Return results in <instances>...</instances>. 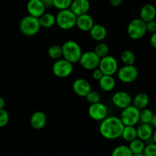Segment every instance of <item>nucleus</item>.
<instances>
[{
  "mask_svg": "<svg viewBox=\"0 0 156 156\" xmlns=\"http://www.w3.org/2000/svg\"><path fill=\"white\" fill-rule=\"evenodd\" d=\"M125 125L120 117L108 116L101 121L99 125V132L101 136L108 140H114L121 137L122 132Z\"/></svg>",
  "mask_w": 156,
  "mask_h": 156,
  "instance_id": "f257e3e1",
  "label": "nucleus"
},
{
  "mask_svg": "<svg viewBox=\"0 0 156 156\" xmlns=\"http://www.w3.org/2000/svg\"><path fill=\"white\" fill-rule=\"evenodd\" d=\"M62 58L72 64L79 62L82 54V47L73 40L66 41L62 45Z\"/></svg>",
  "mask_w": 156,
  "mask_h": 156,
  "instance_id": "f03ea898",
  "label": "nucleus"
},
{
  "mask_svg": "<svg viewBox=\"0 0 156 156\" xmlns=\"http://www.w3.org/2000/svg\"><path fill=\"white\" fill-rule=\"evenodd\" d=\"M41 24L37 18L26 15L19 23L20 32L27 37H32L36 35L41 30Z\"/></svg>",
  "mask_w": 156,
  "mask_h": 156,
  "instance_id": "7ed1b4c3",
  "label": "nucleus"
},
{
  "mask_svg": "<svg viewBox=\"0 0 156 156\" xmlns=\"http://www.w3.org/2000/svg\"><path fill=\"white\" fill-rule=\"evenodd\" d=\"M77 16L70 9L60 10L56 15V24L60 29L68 31L76 26Z\"/></svg>",
  "mask_w": 156,
  "mask_h": 156,
  "instance_id": "20e7f679",
  "label": "nucleus"
},
{
  "mask_svg": "<svg viewBox=\"0 0 156 156\" xmlns=\"http://www.w3.org/2000/svg\"><path fill=\"white\" fill-rule=\"evenodd\" d=\"M127 35L131 39L139 40L141 39L146 35V22L141 18H134L127 26Z\"/></svg>",
  "mask_w": 156,
  "mask_h": 156,
  "instance_id": "39448f33",
  "label": "nucleus"
},
{
  "mask_svg": "<svg viewBox=\"0 0 156 156\" xmlns=\"http://www.w3.org/2000/svg\"><path fill=\"white\" fill-rule=\"evenodd\" d=\"M140 110L133 105H130L122 110L120 119H121L125 126L126 125L135 126L140 122Z\"/></svg>",
  "mask_w": 156,
  "mask_h": 156,
  "instance_id": "423d86ee",
  "label": "nucleus"
},
{
  "mask_svg": "<svg viewBox=\"0 0 156 156\" xmlns=\"http://www.w3.org/2000/svg\"><path fill=\"white\" fill-rule=\"evenodd\" d=\"M52 71L57 77H68L73 72V64L64 58H60L53 63L52 66Z\"/></svg>",
  "mask_w": 156,
  "mask_h": 156,
  "instance_id": "0eeeda50",
  "label": "nucleus"
},
{
  "mask_svg": "<svg viewBox=\"0 0 156 156\" xmlns=\"http://www.w3.org/2000/svg\"><path fill=\"white\" fill-rule=\"evenodd\" d=\"M119 80L124 84H130L138 78V69L134 65H124L118 69L117 72Z\"/></svg>",
  "mask_w": 156,
  "mask_h": 156,
  "instance_id": "6e6552de",
  "label": "nucleus"
},
{
  "mask_svg": "<svg viewBox=\"0 0 156 156\" xmlns=\"http://www.w3.org/2000/svg\"><path fill=\"white\" fill-rule=\"evenodd\" d=\"M118 66L117 60L114 57L108 54L104 58H101L98 68L101 70L104 75L114 76L115 73H117V70H118Z\"/></svg>",
  "mask_w": 156,
  "mask_h": 156,
  "instance_id": "1a4fd4ad",
  "label": "nucleus"
},
{
  "mask_svg": "<svg viewBox=\"0 0 156 156\" xmlns=\"http://www.w3.org/2000/svg\"><path fill=\"white\" fill-rule=\"evenodd\" d=\"M101 58L98 56L94 50L82 52L79 59V64L82 68L88 70H93L98 68Z\"/></svg>",
  "mask_w": 156,
  "mask_h": 156,
  "instance_id": "9d476101",
  "label": "nucleus"
},
{
  "mask_svg": "<svg viewBox=\"0 0 156 156\" xmlns=\"http://www.w3.org/2000/svg\"><path fill=\"white\" fill-rule=\"evenodd\" d=\"M88 115L94 121H102L108 117V109L102 102L90 104L88 107Z\"/></svg>",
  "mask_w": 156,
  "mask_h": 156,
  "instance_id": "9b49d317",
  "label": "nucleus"
},
{
  "mask_svg": "<svg viewBox=\"0 0 156 156\" xmlns=\"http://www.w3.org/2000/svg\"><path fill=\"white\" fill-rule=\"evenodd\" d=\"M132 96L126 91H117L112 96L113 104L120 110H123L132 105Z\"/></svg>",
  "mask_w": 156,
  "mask_h": 156,
  "instance_id": "f8f14e48",
  "label": "nucleus"
},
{
  "mask_svg": "<svg viewBox=\"0 0 156 156\" xmlns=\"http://www.w3.org/2000/svg\"><path fill=\"white\" fill-rule=\"evenodd\" d=\"M73 90L76 95L81 97H85L91 90L90 83L84 78H78L73 82Z\"/></svg>",
  "mask_w": 156,
  "mask_h": 156,
  "instance_id": "ddd939ff",
  "label": "nucleus"
},
{
  "mask_svg": "<svg viewBox=\"0 0 156 156\" xmlns=\"http://www.w3.org/2000/svg\"><path fill=\"white\" fill-rule=\"evenodd\" d=\"M27 11L29 15L39 18L45 13L46 8L41 0H29L27 3Z\"/></svg>",
  "mask_w": 156,
  "mask_h": 156,
  "instance_id": "4468645a",
  "label": "nucleus"
},
{
  "mask_svg": "<svg viewBox=\"0 0 156 156\" xmlns=\"http://www.w3.org/2000/svg\"><path fill=\"white\" fill-rule=\"evenodd\" d=\"M90 6L89 0H73L69 9L76 16H79L88 13Z\"/></svg>",
  "mask_w": 156,
  "mask_h": 156,
  "instance_id": "2eb2a0df",
  "label": "nucleus"
},
{
  "mask_svg": "<svg viewBox=\"0 0 156 156\" xmlns=\"http://www.w3.org/2000/svg\"><path fill=\"white\" fill-rule=\"evenodd\" d=\"M94 24V19L89 14L86 13L77 16L76 18V24L78 28L84 32H89Z\"/></svg>",
  "mask_w": 156,
  "mask_h": 156,
  "instance_id": "dca6fc26",
  "label": "nucleus"
},
{
  "mask_svg": "<svg viewBox=\"0 0 156 156\" xmlns=\"http://www.w3.org/2000/svg\"><path fill=\"white\" fill-rule=\"evenodd\" d=\"M47 118L45 113L42 111H37L31 115L30 119V124L34 129H42L46 125Z\"/></svg>",
  "mask_w": 156,
  "mask_h": 156,
  "instance_id": "f3484780",
  "label": "nucleus"
},
{
  "mask_svg": "<svg viewBox=\"0 0 156 156\" xmlns=\"http://www.w3.org/2000/svg\"><path fill=\"white\" fill-rule=\"evenodd\" d=\"M137 138L144 142H147L152 139L153 135V128L150 124L141 123L136 128Z\"/></svg>",
  "mask_w": 156,
  "mask_h": 156,
  "instance_id": "a211bd4d",
  "label": "nucleus"
},
{
  "mask_svg": "<svg viewBox=\"0 0 156 156\" xmlns=\"http://www.w3.org/2000/svg\"><path fill=\"white\" fill-rule=\"evenodd\" d=\"M140 18L145 22L155 20L156 17V9L152 4H146L142 7L140 12Z\"/></svg>",
  "mask_w": 156,
  "mask_h": 156,
  "instance_id": "6ab92c4d",
  "label": "nucleus"
},
{
  "mask_svg": "<svg viewBox=\"0 0 156 156\" xmlns=\"http://www.w3.org/2000/svg\"><path fill=\"white\" fill-rule=\"evenodd\" d=\"M89 32L93 40L100 42L104 41L108 35L106 28L101 24H94Z\"/></svg>",
  "mask_w": 156,
  "mask_h": 156,
  "instance_id": "aec40b11",
  "label": "nucleus"
},
{
  "mask_svg": "<svg viewBox=\"0 0 156 156\" xmlns=\"http://www.w3.org/2000/svg\"><path fill=\"white\" fill-rule=\"evenodd\" d=\"M99 87L103 91L111 92L115 88L116 80L113 76L110 75H103L98 80Z\"/></svg>",
  "mask_w": 156,
  "mask_h": 156,
  "instance_id": "412c9836",
  "label": "nucleus"
},
{
  "mask_svg": "<svg viewBox=\"0 0 156 156\" xmlns=\"http://www.w3.org/2000/svg\"><path fill=\"white\" fill-rule=\"evenodd\" d=\"M134 106L140 110L147 108L149 103V96L146 93H140L134 96L133 102Z\"/></svg>",
  "mask_w": 156,
  "mask_h": 156,
  "instance_id": "4be33fe9",
  "label": "nucleus"
},
{
  "mask_svg": "<svg viewBox=\"0 0 156 156\" xmlns=\"http://www.w3.org/2000/svg\"><path fill=\"white\" fill-rule=\"evenodd\" d=\"M38 19L41 27L45 28H50L56 24V16L49 12L43 14Z\"/></svg>",
  "mask_w": 156,
  "mask_h": 156,
  "instance_id": "5701e85b",
  "label": "nucleus"
},
{
  "mask_svg": "<svg viewBox=\"0 0 156 156\" xmlns=\"http://www.w3.org/2000/svg\"><path fill=\"white\" fill-rule=\"evenodd\" d=\"M121 137L123 138V140L127 142H130L134 139H137L136 128L131 125H126L122 132Z\"/></svg>",
  "mask_w": 156,
  "mask_h": 156,
  "instance_id": "b1692460",
  "label": "nucleus"
},
{
  "mask_svg": "<svg viewBox=\"0 0 156 156\" xmlns=\"http://www.w3.org/2000/svg\"><path fill=\"white\" fill-rule=\"evenodd\" d=\"M130 151L133 154H138V153H143L146 147V143L144 141L141 140L140 139H136L133 141L129 142V145H128Z\"/></svg>",
  "mask_w": 156,
  "mask_h": 156,
  "instance_id": "393cba45",
  "label": "nucleus"
},
{
  "mask_svg": "<svg viewBox=\"0 0 156 156\" xmlns=\"http://www.w3.org/2000/svg\"><path fill=\"white\" fill-rule=\"evenodd\" d=\"M120 60L124 65H134L136 62V55L132 50H125L120 54Z\"/></svg>",
  "mask_w": 156,
  "mask_h": 156,
  "instance_id": "a878e982",
  "label": "nucleus"
},
{
  "mask_svg": "<svg viewBox=\"0 0 156 156\" xmlns=\"http://www.w3.org/2000/svg\"><path fill=\"white\" fill-rule=\"evenodd\" d=\"M49 57L53 60H59L62 58V46H59L58 44H53L49 47L47 50Z\"/></svg>",
  "mask_w": 156,
  "mask_h": 156,
  "instance_id": "bb28decb",
  "label": "nucleus"
},
{
  "mask_svg": "<svg viewBox=\"0 0 156 156\" xmlns=\"http://www.w3.org/2000/svg\"><path fill=\"white\" fill-rule=\"evenodd\" d=\"M133 153L127 145H120L114 148L111 156H132Z\"/></svg>",
  "mask_w": 156,
  "mask_h": 156,
  "instance_id": "cd10ccee",
  "label": "nucleus"
},
{
  "mask_svg": "<svg viewBox=\"0 0 156 156\" xmlns=\"http://www.w3.org/2000/svg\"><path fill=\"white\" fill-rule=\"evenodd\" d=\"M94 51L100 58H104L109 54V47L104 42H99L94 47Z\"/></svg>",
  "mask_w": 156,
  "mask_h": 156,
  "instance_id": "c85d7f7f",
  "label": "nucleus"
},
{
  "mask_svg": "<svg viewBox=\"0 0 156 156\" xmlns=\"http://www.w3.org/2000/svg\"><path fill=\"white\" fill-rule=\"evenodd\" d=\"M153 115L154 113H152V110H149V109H143V110H140V122H141L142 123L150 124Z\"/></svg>",
  "mask_w": 156,
  "mask_h": 156,
  "instance_id": "c756f323",
  "label": "nucleus"
},
{
  "mask_svg": "<svg viewBox=\"0 0 156 156\" xmlns=\"http://www.w3.org/2000/svg\"><path fill=\"white\" fill-rule=\"evenodd\" d=\"M73 0H53V6L58 10L69 9Z\"/></svg>",
  "mask_w": 156,
  "mask_h": 156,
  "instance_id": "7c9ffc66",
  "label": "nucleus"
},
{
  "mask_svg": "<svg viewBox=\"0 0 156 156\" xmlns=\"http://www.w3.org/2000/svg\"><path fill=\"white\" fill-rule=\"evenodd\" d=\"M87 102L90 104H94L99 102L101 101V95L98 92L91 90L85 96Z\"/></svg>",
  "mask_w": 156,
  "mask_h": 156,
  "instance_id": "2f4dec72",
  "label": "nucleus"
},
{
  "mask_svg": "<svg viewBox=\"0 0 156 156\" xmlns=\"http://www.w3.org/2000/svg\"><path fill=\"white\" fill-rule=\"evenodd\" d=\"M143 153L144 156H156V144L154 142L148 144Z\"/></svg>",
  "mask_w": 156,
  "mask_h": 156,
  "instance_id": "473e14b6",
  "label": "nucleus"
},
{
  "mask_svg": "<svg viewBox=\"0 0 156 156\" xmlns=\"http://www.w3.org/2000/svg\"><path fill=\"white\" fill-rule=\"evenodd\" d=\"M9 121V115L4 109L0 110V128L5 127Z\"/></svg>",
  "mask_w": 156,
  "mask_h": 156,
  "instance_id": "72a5a7b5",
  "label": "nucleus"
},
{
  "mask_svg": "<svg viewBox=\"0 0 156 156\" xmlns=\"http://www.w3.org/2000/svg\"><path fill=\"white\" fill-rule=\"evenodd\" d=\"M146 32H149L151 34H153L156 32V21L152 20V21H149L146 23Z\"/></svg>",
  "mask_w": 156,
  "mask_h": 156,
  "instance_id": "f704fd0d",
  "label": "nucleus"
},
{
  "mask_svg": "<svg viewBox=\"0 0 156 156\" xmlns=\"http://www.w3.org/2000/svg\"><path fill=\"white\" fill-rule=\"evenodd\" d=\"M103 73H102L101 70L98 67L92 70V78L94 80L98 81L103 76Z\"/></svg>",
  "mask_w": 156,
  "mask_h": 156,
  "instance_id": "c9c22d12",
  "label": "nucleus"
},
{
  "mask_svg": "<svg viewBox=\"0 0 156 156\" xmlns=\"http://www.w3.org/2000/svg\"><path fill=\"white\" fill-rule=\"evenodd\" d=\"M150 44L154 48L156 49V32L152 34L150 37Z\"/></svg>",
  "mask_w": 156,
  "mask_h": 156,
  "instance_id": "e433bc0d",
  "label": "nucleus"
},
{
  "mask_svg": "<svg viewBox=\"0 0 156 156\" xmlns=\"http://www.w3.org/2000/svg\"><path fill=\"white\" fill-rule=\"evenodd\" d=\"M110 3L113 7H118L123 3V0H110Z\"/></svg>",
  "mask_w": 156,
  "mask_h": 156,
  "instance_id": "4c0bfd02",
  "label": "nucleus"
},
{
  "mask_svg": "<svg viewBox=\"0 0 156 156\" xmlns=\"http://www.w3.org/2000/svg\"><path fill=\"white\" fill-rule=\"evenodd\" d=\"M45 8H51L53 6V0H41Z\"/></svg>",
  "mask_w": 156,
  "mask_h": 156,
  "instance_id": "58836bf2",
  "label": "nucleus"
},
{
  "mask_svg": "<svg viewBox=\"0 0 156 156\" xmlns=\"http://www.w3.org/2000/svg\"><path fill=\"white\" fill-rule=\"evenodd\" d=\"M5 106V101L4 98L0 96V110L4 109Z\"/></svg>",
  "mask_w": 156,
  "mask_h": 156,
  "instance_id": "ea45409f",
  "label": "nucleus"
},
{
  "mask_svg": "<svg viewBox=\"0 0 156 156\" xmlns=\"http://www.w3.org/2000/svg\"><path fill=\"white\" fill-rule=\"evenodd\" d=\"M150 125H152V126L156 128V113L155 114H154L153 116H152V121H151V122H150Z\"/></svg>",
  "mask_w": 156,
  "mask_h": 156,
  "instance_id": "a19ab883",
  "label": "nucleus"
},
{
  "mask_svg": "<svg viewBox=\"0 0 156 156\" xmlns=\"http://www.w3.org/2000/svg\"><path fill=\"white\" fill-rule=\"evenodd\" d=\"M152 140L154 143L156 144V130L153 132V135H152Z\"/></svg>",
  "mask_w": 156,
  "mask_h": 156,
  "instance_id": "79ce46f5",
  "label": "nucleus"
},
{
  "mask_svg": "<svg viewBox=\"0 0 156 156\" xmlns=\"http://www.w3.org/2000/svg\"><path fill=\"white\" fill-rule=\"evenodd\" d=\"M132 156H144L143 153H138V154H133Z\"/></svg>",
  "mask_w": 156,
  "mask_h": 156,
  "instance_id": "37998d69",
  "label": "nucleus"
},
{
  "mask_svg": "<svg viewBox=\"0 0 156 156\" xmlns=\"http://www.w3.org/2000/svg\"><path fill=\"white\" fill-rule=\"evenodd\" d=\"M155 109H156V99H155Z\"/></svg>",
  "mask_w": 156,
  "mask_h": 156,
  "instance_id": "c03bdc74",
  "label": "nucleus"
}]
</instances>
